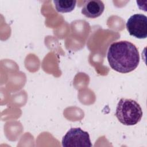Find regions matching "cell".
Listing matches in <instances>:
<instances>
[{
	"mask_svg": "<svg viewBox=\"0 0 147 147\" xmlns=\"http://www.w3.org/2000/svg\"><path fill=\"white\" fill-rule=\"evenodd\" d=\"M107 58L111 68L122 74L133 71L140 63L138 49L128 41H119L111 44Z\"/></svg>",
	"mask_w": 147,
	"mask_h": 147,
	"instance_id": "obj_1",
	"label": "cell"
},
{
	"mask_svg": "<svg viewBox=\"0 0 147 147\" xmlns=\"http://www.w3.org/2000/svg\"><path fill=\"white\" fill-rule=\"evenodd\" d=\"M142 114L140 105L133 99L121 98L117 104L115 116L124 125H136L141 121Z\"/></svg>",
	"mask_w": 147,
	"mask_h": 147,
	"instance_id": "obj_2",
	"label": "cell"
},
{
	"mask_svg": "<svg viewBox=\"0 0 147 147\" xmlns=\"http://www.w3.org/2000/svg\"><path fill=\"white\" fill-rule=\"evenodd\" d=\"M64 147H91L89 134L80 127L71 128L62 138Z\"/></svg>",
	"mask_w": 147,
	"mask_h": 147,
	"instance_id": "obj_3",
	"label": "cell"
},
{
	"mask_svg": "<svg viewBox=\"0 0 147 147\" xmlns=\"http://www.w3.org/2000/svg\"><path fill=\"white\" fill-rule=\"evenodd\" d=\"M130 35L140 39L147 37V17L142 14H135L129 17L126 24Z\"/></svg>",
	"mask_w": 147,
	"mask_h": 147,
	"instance_id": "obj_4",
	"label": "cell"
},
{
	"mask_svg": "<svg viewBox=\"0 0 147 147\" xmlns=\"http://www.w3.org/2000/svg\"><path fill=\"white\" fill-rule=\"evenodd\" d=\"M105 10L103 2L99 0L85 1L82 9V13L87 18H95L99 17Z\"/></svg>",
	"mask_w": 147,
	"mask_h": 147,
	"instance_id": "obj_5",
	"label": "cell"
},
{
	"mask_svg": "<svg viewBox=\"0 0 147 147\" xmlns=\"http://www.w3.org/2000/svg\"><path fill=\"white\" fill-rule=\"evenodd\" d=\"M53 3L57 11L68 13L72 11L76 3V1H57L54 0Z\"/></svg>",
	"mask_w": 147,
	"mask_h": 147,
	"instance_id": "obj_6",
	"label": "cell"
}]
</instances>
